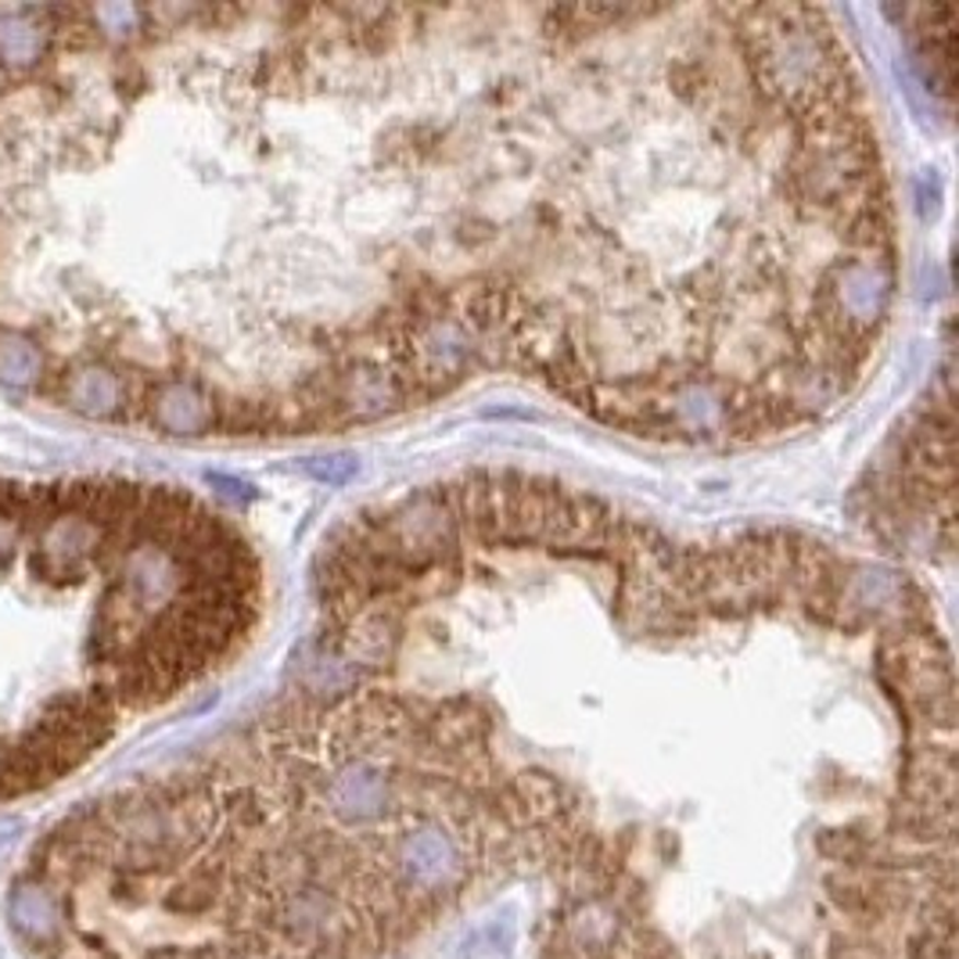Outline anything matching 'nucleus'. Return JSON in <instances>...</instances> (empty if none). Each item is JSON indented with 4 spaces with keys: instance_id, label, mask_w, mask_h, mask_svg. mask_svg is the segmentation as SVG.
Instances as JSON below:
<instances>
[{
    "instance_id": "nucleus-2",
    "label": "nucleus",
    "mask_w": 959,
    "mask_h": 959,
    "mask_svg": "<svg viewBox=\"0 0 959 959\" xmlns=\"http://www.w3.org/2000/svg\"><path fill=\"white\" fill-rule=\"evenodd\" d=\"M374 863L385 866L407 891L446 910V902L460 899L478 869V827L438 816L407 819L402 834L374 852Z\"/></svg>"
},
{
    "instance_id": "nucleus-5",
    "label": "nucleus",
    "mask_w": 959,
    "mask_h": 959,
    "mask_svg": "<svg viewBox=\"0 0 959 959\" xmlns=\"http://www.w3.org/2000/svg\"><path fill=\"white\" fill-rule=\"evenodd\" d=\"M830 959H877L874 945L859 935H834L830 938Z\"/></svg>"
},
{
    "instance_id": "nucleus-4",
    "label": "nucleus",
    "mask_w": 959,
    "mask_h": 959,
    "mask_svg": "<svg viewBox=\"0 0 959 959\" xmlns=\"http://www.w3.org/2000/svg\"><path fill=\"white\" fill-rule=\"evenodd\" d=\"M309 475L320 478V482H327V486L349 482V478L356 475V460L352 457H317V460H309Z\"/></svg>"
},
{
    "instance_id": "nucleus-3",
    "label": "nucleus",
    "mask_w": 959,
    "mask_h": 959,
    "mask_svg": "<svg viewBox=\"0 0 959 959\" xmlns=\"http://www.w3.org/2000/svg\"><path fill=\"white\" fill-rule=\"evenodd\" d=\"M514 949V924H500V920H489V924L468 931L457 945L460 959H486V956H507Z\"/></svg>"
},
{
    "instance_id": "nucleus-1",
    "label": "nucleus",
    "mask_w": 959,
    "mask_h": 959,
    "mask_svg": "<svg viewBox=\"0 0 959 959\" xmlns=\"http://www.w3.org/2000/svg\"><path fill=\"white\" fill-rule=\"evenodd\" d=\"M259 611L256 550L195 492L0 471V805L209 679Z\"/></svg>"
}]
</instances>
